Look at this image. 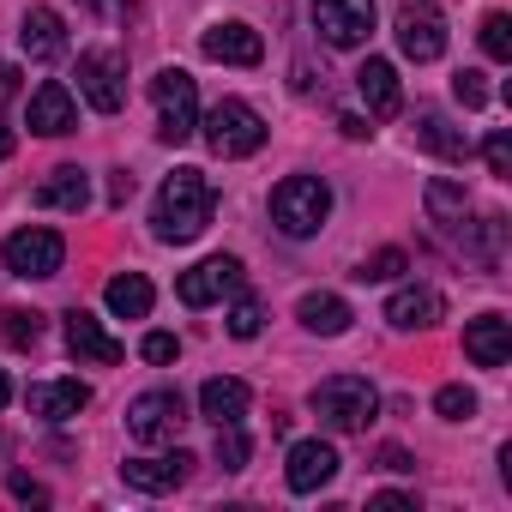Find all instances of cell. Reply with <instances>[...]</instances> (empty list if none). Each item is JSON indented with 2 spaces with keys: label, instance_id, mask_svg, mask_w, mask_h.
Wrapping results in <instances>:
<instances>
[{
  "label": "cell",
  "instance_id": "6da1fadb",
  "mask_svg": "<svg viewBox=\"0 0 512 512\" xmlns=\"http://www.w3.org/2000/svg\"><path fill=\"white\" fill-rule=\"evenodd\" d=\"M211 211H217V193H211V181L199 175V169H175L163 187H157V205H151V229H157V241H199L205 235V223H211Z\"/></svg>",
  "mask_w": 512,
  "mask_h": 512
},
{
  "label": "cell",
  "instance_id": "7a4b0ae2",
  "mask_svg": "<svg viewBox=\"0 0 512 512\" xmlns=\"http://www.w3.org/2000/svg\"><path fill=\"white\" fill-rule=\"evenodd\" d=\"M332 217V187L320 175H290L272 187V223L290 235V241H308L320 235V223Z\"/></svg>",
  "mask_w": 512,
  "mask_h": 512
},
{
  "label": "cell",
  "instance_id": "3957f363",
  "mask_svg": "<svg viewBox=\"0 0 512 512\" xmlns=\"http://www.w3.org/2000/svg\"><path fill=\"white\" fill-rule=\"evenodd\" d=\"M314 416L326 422V428H338V434H362L368 422H374V410H380V392L362 380V374H332V380H320L314 386Z\"/></svg>",
  "mask_w": 512,
  "mask_h": 512
},
{
  "label": "cell",
  "instance_id": "277c9868",
  "mask_svg": "<svg viewBox=\"0 0 512 512\" xmlns=\"http://www.w3.org/2000/svg\"><path fill=\"white\" fill-rule=\"evenodd\" d=\"M199 133H205V145H211L217 157H253V151L266 145V121H260V109L241 103V97H223V103L199 121Z\"/></svg>",
  "mask_w": 512,
  "mask_h": 512
},
{
  "label": "cell",
  "instance_id": "5b68a950",
  "mask_svg": "<svg viewBox=\"0 0 512 512\" xmlns=\"http://www.w3.org/2000/svg\"><path fill=\"white\" fill-rule=\"evenodd\" d=\"M151 103H157V139L163 145H187L199 133V91L181 67H163L151 79Z\"/></svg>",
  "mask_w": 512,
  "mask_h": 512
},
{
  "label": "cell",
  "instance_id": "8992f818",
  "mask_svg": "<svg viewBox=\"0 0 512 512\" xmlns=\"http://www.w3.org/2000/svg\"><path fill=\"white\" fill-rule=\"evenodd\" d=\"M398 49L416 67H428V61L446 55V19H440L434 0H404V7H398Z\"/></svg>",
  "mask_w": 512,
  "mask_h": 512
},
{
  "label": "cell",
  "instance_id": "52a82bcc",
  "mask_svg": "<svg viewBox=\"0 0 512 512\" xmlns=\"http://www.w3.org/2000/svg\"><path fill=\"white\" fill-rule=\"evenodd\" d=\"M61 260H67V241H61L55 229H43V223L7 235V272H13V278H55Z\"/></svg>",
  "mask_w": 512,
  "mask_h": 512
},
{
  "label": "cell",
  "instance_id": "ba28073f",
  "mask_svg": "<svg viewBox=\"0 0 512 512\" xmlns=\"http://www.w3.org/2000/svg\"><path fill=\"white\" fill-rule=\"evenodd\" d=\"M181 422H187L181 392H145V398L127 404V434H133L139 446H169V440L181 434Z\"/></svg>",
  "mask_w": 512,
  "mask_h": 512
},
{
  "label": "cell",
  "instance_id": "9c48e42d",
  "mask_svg": "<svg viewBox=\"0 0 512 512\" xmlns=\"http://www.w3.org/2000/svg\"><path fill=\"white\" fill-rule=\"evenodd\" d=\"M314 31L332 49H362L374 37V0H314Z\"/></svg>",
  "mask_w": 512,
  "mask_h": 512
},
{
  "label": "cell",
  "instance_id": "30bf717a",
  "mask_svg": "<svg viewBox=\"0 0 512 512\" xmlns=\"http://www.w3.org/2000/svg\"><path fill=\"white\" fill-rule=\"evenodd\" d=\"M79 97L97 115H115L127 103V67H121V55H103V49L79 55Z\"/></svg>",
  "mask_w": 512,
  "mask_h": 512
},
{
  "label": "cell",
  "instance_id": "8fae6325",
  "mask_svg": "<svg viewBox=\"0 0 512 512\" xmlns=\"http://www.w3.org/2000/svg\"><path fill=\"white\" fill-rule=\"evenodd\" d=\"M241 290V260H229V253H211V260H199L193 272H181V284H175V296L187 302V308H211V302H223V296H235Z\"/></svg>",
  "mask_w": 512,
  "mask_h": 512
},
{
  "label": "cell",
  "instance_id": "7c38bea8",
  "mask_svg": "<svg viewBox=\"0 0 512 512\" xmlns=\"http://www.w3.org/2000/svg\"><path fill=\"white\" fill-rule=\"evenodd\" d=\"M25 127L43 133V139L73 133V127H79V103H73V91H67L61 79H43V85L31 91V103H25Z\"/></svg>",
  "mask_w": 512,
  "mask_h": 512
},
{
  "label": "cell",
  "instance_id": "4fadbf2b",
  "mask_svg": "<svg viewBox=\"0 0 512 512\" xmlns=\"http://www.w3.org/2000/svg\"><path fill=\"white\" fill-rule=\"evenodd\" d=\"M199 49H205V61H223V67H260V61H266V43H260V31H253V25H241V19H229V25H211V31L199 37Z\"/></svg>",
  "mask_w": 512,
  "mask_h": 512
},
{
  "label": "cell",
  "instance_id": "5bb4252c",
  "mask_svg": "<svg viewBox=\"0 0 512 512\" xmlns=\"http://www.w3.org/2000/svg\"><path fill=\"white\" fill-rule=\"evenodd\" d=\"M187 452L175 446V452H145V458H127L121 464V476H127V488H139V494H169V488H181L187 482Z\"/></svg>",
  "mask_w": 512,
  "mask_h": 512
},
{
  "label": "cell",
  "instance_id": "9a60e30c",
  "mask_svg": "<svg viewBox=\"0 0 512 512\" xmlns=\"http://www.w3.org/2000/svg\"><path fill=\"white\" fill-rule=\"evenodd\" d=\"M284 476H290V488H296V494L326 488V482L338 476V446H332V440H296V446H290Z\"/></svg>",
  "mask_w": 512,
  "mask_h": 512
},
{
  "label": "cell",
  "instance_id": "2e32d148",
  "mask_svg": "<svg viewBox=\"0 0 512 512\" xmlns=\"http://www.w3.org/2000/svg\"><path fill=\"white\" fill-rule=\"evenodd\" d=\"M67 350L79 356V362H97V368H115L127 350H121V338H109L103 332V320L97 314H85V308H73L67 314Z\"/></svg>",
  "mask_w": 512,
  "mask_h": 512
},
{
  "label": "cell",
  "instance_id": "e0dca14e",
  "mask_svg": "<svg viewBox=\"0 0 512 512\" xmlns=\"http://www.w3.org/2000/svg\"><path fill=\"white\" fill-rule=\"evenodd\" d=\"M356 91H362V103H368V115L374 121H392L398 109H404V91H398V67L392 61H362L356 67Z\"/></svg>",
  "mask_w": 512,
  "mask_h": 512
},
{
  "label": "cell",
  "instance_id": "ac0fdd59",
  "mask_svg": "<svg viewBox=\"0 0 512 512\" xmlns=\"http://www.w3.org/2000/svg\"><path fill=\"white\" fill-rule=\"evenodd\" d=\"M19 49H25L31 61H61V55H67V25H61V13H55V7H31L25 25H19Z\"/></svg>",
  "mask_w": 512,
  "mask_h": 512
},
{
  "label": "cell",
  "instance_id": "d6986e66",
  "mask_svg": "<svg viewBox=\"0 0 512 512\" xmlns=\"http://www.w3.org/2000/svg\"><path fill=\"white\" fill-rule=\"evenodd\" d=\"M440 314H446V302H440V290H428V284H404V290L386 302V320H392L398 332H428Z\"/></svg>",
  "mask_w": 512,
  "mask_h": 512
},
{
  "label": "cell",
  "instance_id": "ffe728a7",
  "mask_svg": "<svg viewBox=\"0 0 512 512\" xmlns=\"http://www.w3.org/2000/svg\"><path fill=\"white\" fill-rule=\"evenodd\" d=\"M464 356H470L476 368H500V362L512 356V320H500V314L470 320V326H464Z\"/></svg>",
  "mask_w": 512,
  "mask_h": 512
},
{
  "label": "cell",
  "instance_id": "44dd1931",
  "mask_svg": "<svg viewBox=\"0 0 512 512\" xmlns=\"http://www.w3.org/2000/svg\"><path fill=\"white\" fill-rule=\"evenodd\" d=\"M31 416H43V422H73L85 404H91V386L85 380H43V386H31Z\"/></svg>",
  "mask_w": 512,
  "mask_h": 512
},
{
  "label": "cell",
  "instance_id": "7402d4cb",
  "mask_svg": "<svg viewBox=\"0 0 512 512\" xmlns=\"http://www.w3.org/2000/svg\"><path fill=\"white\" fill-rule=\"evenodd\" d=\"M199 416H205V422H217V428L241 422V416H247V386H241V380H229V374L205 380V386H199Z\"/></svg>",
  "mask_w": 512,
  "mask_h": 512
},
{
  "label": "cell",
  "instance_id": "603a6c76",
  "mask_svg": "<svg viewBox=\"0 0 512 512\" xmlns=\"http://www.w3.org/2000/svg\"><path fill=\"white\" fill-rule=\"evenodd\" d=\"M37 205H55V211H85L91 205V175L79 163H61L43 187H37Z\"/></svg>",
  "mask_w": 512,
  "mask_h": 512
},
{
  "label": "cell",
  "instance_id": "cb8c5ba5",
  "mask_svg": "<svg viewBox=\"0 0 512 512\" xmlns=\"http://www.w3.org/2000/svg\"><path fill=\"white\" fill-rule=\"evenodd\" d=\"M103 302H109V314H115V320H145V314H151V302H157V290H151V278H145V272H121V278H109Z\"/></svg>",
  "mask_w": 512,
  "mask_h": 512
},
{
  "label": "cell",
  "instance_id": "d4e9b609",
  "mask_svg": "<svg viewBox=\"0 0 512 512\" xmlns=\"http://www.w3.org/2000/svg\"><path fill=\"white\" fill-rule=\"evenodd\" d=\"M296 314H302V326L320 332V338H344V332H350V302L332 296V290H308Z\"/></svg>",
  "mask_w": 512,
  "mask_h": 512
},
{
  "label": "cell",
  "instance_id": "484cf974",
  "mask_svg": "<svg viewBox=\"0 0 512 512\" xmlns=\"http://www.w3.org/2000/svg\"><path fill=\"white\" fill-rule=\"evenodd\" d=\"M416 139H422L434 157H446V163H464V157H470V139H464L440 109H422V115H416Z\"/></svg>",
  "mask_w": 512,
  "mask_h": 512
},
{
  "label": "cell",
  "instance_id": "4316f807",
  "mask_svg": "<svg viewBox=\"0 0 512 512\" xmlns=\"http://www.w3.org/2000/svg\"><path fill=\"white\" fill-rule=\"evenodd\" d=\"M428 217L440 223V229H458L464 223V211H470V199H464V187L458 181H428Z\"/></svg>",
  "mask_w": 512,
  "mask_h": 512
},
{
  "label": "cell",
  "instance_id": "83f0119b",
  "mask_svg": "<svg viewBox=\"0 0 512 512\" xmlns=\"http://www.w3.org/2000/svg\"><path fill=\"white\" fill-rule=\"evenodd\" d=\"M0 320H7V344H13V350H31V344L43 338V314H37V308H7Z\"/></svg>",
  "mask_w": 512,
  "mask_h": 512
},
{
  "label": "cell",
  "instance_id": "f1b7e54d",
  "mask_svg": "<svg viewBox=\"0 0 512 512\" xmlns=\"http://www.w3.org/2000/svg\"><path fill=\"white\" fill-rule=\"evenodd\" d=\"M482 49H488V61H512V19L506 13L482 19Z\"/></svg>",
  "mask_w": 512,
  "mask_h": 512
},
{
  "label": "cell",
  "instance_id": "f546056e",
  "mask_svg": "<svg viewBox=\"0 0 512 512\" xmlns=\"http://www.w3.org/2000/svg\"><path fill=\"white\" fill-rule=\"evenodd\" d=\"M434 410H440L446 422H470V416H476V392H470V386H440V392H434Z\"/></svg>",
  "mask_w": 512,
  "mask_h": 512
},
{
  "label": "cell",
  "instance_id": "4dcf8cb0",
  "mask_svg": "<svg viewBox=\"0 0 512 512\" xmlns=\"http://www.w3.org/2000/svg\"><path fill=\"white\" fill-rule=\"evenodd\" d=\"M404 266H410V260H404L398 247H380L374 260H362V272H356V278H362V284H392V278H398Z\"/></svg>",
  "mask_w": 512,
  "mask_h": 512
},
{
  "label": "cell",
  "instance_id": "1f68e13d",
  "mask_svg": "<svg viewBox=\"0 0 512 512\" xmlns=\"http://www.w3.org/2000/svg\"><path fill=\"white\" fill-rule=\"evenodd\" d=\"M260 326H266V308L253 302V296H241L229 308V338H260Z\"/></svg>",
  "mask_w": 512,
  "mask_h": 512
},
{
  "label": "cell",
  "instance_id": "d6a6232c",
  "mask_svg": "<svg viewBox=\"0 0 512 512\" xmlns=\"http://www.w3.org/2000/svg\"><path fill=\"white\" fill-rule=\"evenodd\" d=\"M217 464H223V470H241V464H247V434H241V422L217 428Z\"/></svg>",
  "mask_w": 512,
  "mask_h": 512
},
{
  "label": "cell",
  "instance_id": "836d02e7",
  "mask_svg": "<svg viewBox=\"0 0 512 512\" xmlns=\"http://www.w3.org/2000/svg\"><path fill=\"white\" fill-rule=\"evenodd\" d=\"M452 97H458L464 109H482V103H488V73H476V67H464V73L452 79Z\"/></svg>",
  "mask_w": 512,
  "mask_h": 512
},
{
  "label": "cell",
  "instance_id": "e575fe53",
  "mask_svg": "<svg viewBox=\"0 0 512 512\" xmlns=\"http://www.w3.org/2000/svg\"><path fill=\"white\" fill-rule=\"evenodd\" d=\"M482 157H488V175H512V133H488V145H482Z\"/></svg>",
  "mask_w": 512,
  "mask_h": 512
},
{
  "label": "cell",
  "instance_id": "d590c367",
  "mask_svg": "<svg viewBox=\"0 0 512 512\" xmlns=\"http://www.w3.org/2000/svg\"><path fill=\"white\" fill-rule=\"evenodd\" d=\"M139 356H145V362H157V368H169V362L181 356V338H175V332H151V338L139 344Z\"/></svg>",
  "mask_w": 512,
  "mask_h": 512
},
{
  "label": "cell",
  "instance_id": "8d00e7d4",
  "mask_svg": "<svg viewBox=\"0 0 512 512\" xmlns=\"http://www.w3.org/2000/svg\"><path fill=\"white\" fill-rule=\"evenodd\" d=\"M7 488H13V500H25V506H49V488H43V482H31L25 470H13V476H7Z\"/></svg>",
  "mask_w": 512,
  "mask_h": 512
},
{
  "label": "cell",
  "instance_id": "74e56055",
  "mask_svg": "<svg viewBox=\"0 0 512 512\" xmlns=\"http://www.w3.org/2000/svg\"><path fill=\"white\" fill-rule=\"evenodd\" d=\"M91 13H103V19H127L133 13V0H85Z\"/></svg>",
  "mask_w": 512,
  "mask_h": 512
},
{
  "label": "cell",
  "instance_id": "f35d334b",
  "mask_svg": "<svg viewBox=\"0 0 512 512\" xmlns=\"http://www.w3.org/2000/svg\"><path fill=\"white\" fill-rule=\"evenodd\" d=\"M380 512H416V494H374Z\"/></svg>",
  "mask_w": 512,
  "mask_h": 512
},
{
  "label": "cell",
  "instance_id": "ab89813d",
  "mask_svg": "<svg viewBox=\"0 0 512 512\" xmlns=\"http://www.w3.org/2000/svg\"><path fill=\"white\" fill-rule=\"evenodd\" d=\"M127 199H133V175H127V169H121V175H115V181H109V205H127Z\"/></svg>",
  "mask_w": 512,
  "mask_h": 512
},
{
  "label": "cell",
  "instance_id": "60d3db41",
  "mask_svg": "<svg viewBox=\"0 0 512 512\" xmlns=\"http://www.w3.org/2000/svg\"><path fill=\"white\" fill-rule=\"evenodd\" d=\"M338 127H344V139H368V133H374V127H368V121H362V115H344V121H338Z\"/></svg>",
  "mask_w": 512,
  "mask_h": 512
},
{
  "label": "cell",
  "instance_id": "b9f144b4",
  "mask_svg": "<svg viewBox=\"0 0 512 512\" xmlns=\"http://www.w3.org/2000/svg\"><path fill=\"white\" fill-rule=\"evenodd\" d=\"M380 464H386V470H416V464H410V452H398V446H386V452H380Z\"/></svg>",
  "mask_w": 512,
  "mask_h": 512
},
{
  "label": "cell",
  "instance_id": "7bdbcfd3",
  "mask_svg": "<svg viewBox=\"0 0 512 512\" xmlns=\"http://www.w3.org/2000/svg\"><path fill=\"white\" fill-rule=\"evenodd\" d=\"M7 157H13V133H7V127H0V163H7Z\"/></svg>",
  "mask_w": 512,
  "mask_h": 512
},
{
  "label": "cell",
  "instance_id": "ee69618b",
  "mask_svg": "<svg viewBox=\"0 0 512 512\" xmlns=\"http://www.w3.org/2000/svg\"><path fill=\"white\" fill-rule=\"evenodd\" d=\"M7 398H13V386H7V374H0V410H7Z\"/></svg>",
  "mask_w": 512,
  "mask_h": 512
}]
</instances>
